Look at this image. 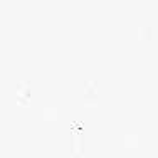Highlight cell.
Returning a JSON list of instances; mask_svg holds the SVG:
<instances>
[{"label": "cell", "mask_w": 158, "mask_h": 158, "mask_svg": "<svg viewBox=\"0 0 158 158\" xmlns=\"http://www.w3.org/2000/svg\"><path fill=\"white\" fill-rule=\"evenodd\" d=\"M82 104L86 108H96L99 104V99H98L96 93H86V96L82 98Z\"/></svg>", "instance_id": "cell-1"}, {"label": "cell", "mask_w": 158, "mask_h": 158, "mask_svg": "<svg viewBox=\"0 0 158 158\" xmlns=\"http://www.w3.org/2000/svg\"><path fill=\"white\" fill-rule=\"evenodd\" d=\"M42 116L46 121H56L57 119V110H54V108H46V110L42 111Z\"/></svg>", "instance_id": "cell-5"}, {"label": "cell", "mask_w": 158, "mask_h": 158, "mask_svg": "<svg viewBox=\"0 0 158 158\" xmlns=\"http://www.w3.org/2000/svg\"><path fill=\"white\" fill-rule=\"evenodd\" d=\"M82 150H84V140H82V135H73V152L76 155H81Z\"/></svg>", "instance_id": "cell-2"}, {"label": "cell", "mask_w": 158, "mask_h": 158, "mask_svg": "<svg viewBox=\"0 0 158 158\" xmlns=\"http://www.w3.org/2000/svg\"><path fill=\"white\" fill-rule=\"evenodd\" d=\"M148 34H150V31H148L146 27H140V29H138V37H140V39L148 37Z\"/></svg>", "instance_id": "cell-8"}, {"label": "cell", "mask_w": 158, "mask_h": 158, "mask_svg": "<svg viewBox=\"0 0 158 158\" xmlns=\"http://www.w3.org/2000/svg\"><path fill=\"white\" fill-rule=\"evenodd\" d=\"M29 99H31V98L22 96V94H17V103H19V106H29Z\"/></svg>", "instance_id": "cell-7"}, {"label": "cell", "mask_w": 158, "mask_h": 158, "mask_svg": "<svg viewBox=\"0 0 158 158\" xmlns=\"http://www.w3.org/2000/svg\"><path fill=\"white\" fill-rule=\"evenodd\" d=\"M136 143H138L136 138H133V136H125V145L128 146V148H135V146H136Z\"/></svg>", "instance_id": "cell-6"}, {"label": "cell", "mask_w": 158, "mask_h": 158, "mask_svg": "<svg viewBox=\"0 0 158 158\" xmlns=\"http://www.w3.org/2000/svg\"><path fill=\"white\" fill-rule=\"evenodd\" d=\"M82 86H84V93H98V81L96 79H86Z\"/></svg>", "instance_id": "cell-4"}, {"label": "cell", "mask_w": 158, "mask_h": 158, "mask_svg": "<svg viewBox=\"0 0 158 158\" xmlns=\"http://www.w3.org/2000/svg\"><path fill=\"white\" fill-rule=\"evenodd\" d=\"M17 94L31 98V84H29L27 81H20V82H19V86H17Z\"/></svg>", "instance_id": "cell-3"}]
</instances>
